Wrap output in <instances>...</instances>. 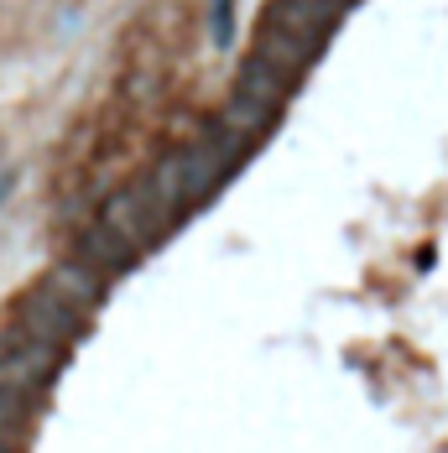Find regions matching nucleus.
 I'll return each mask as SVG.
<instances>
[{
	"instance_id": "6e6552de",
	"label": "nucleus",
	"mask_w": 448,
	"mask_h": 453,
	"mask_svg": "<svg viewBox=\"0 0 448 453\" xmlns=\"http://www.w3.org/2000/svg\"><path fill=\"white\" fill-rule=\"evenodd\" d=\"M235 94H245V99H256V104L282 110V104H287V94H292V84H287L276 68H266L261 58H245V68L235 73Z\"/></svg>"
},
{
	"instance_id": "0eeeda50",
	"label": "nucleus",
	"mask_w": 448,
	"mask_h": 453,
	"mask_svg": "<svg viewBox=\"0 0 448 453\" xmlns=\"http://www.w3.org/2000/svg\"><path fill=\"white\" fill-rule=\"evenodd\" d=\"M42 287L52 292V297H63L68 308H79L84 318H89V308L104 297V281H99L84 261H63V266H52V272L42 276Z\"/></svg>"
},
{
	"instance_id": "39448f33",
	"label": "nucleus",
	"mask_w": 448,
	"mask_h": 453,
	"mask_svg": "<svg viewBox=\"0 0 448 453\" xmlns=\"http://www.w3.org/2000/svg\"><path fill=\"white\" fill-rule=\"evenodd\" d=\"M73 261H84L99 281H110V276H126L135 266V250L115 234L110 225H84L79 229V240H73Z\"/></svg>"
},
{
	"instance_id": "9d476101",
	"label": "nucleus",
	"mask_w": 448,
	"mask_h": 453,
	"mask_svg": "<svg viewBox=\"0 0 448 453\" xmlns=\"http://www.w3.org/2000/svg\"><path fill=\"white\" fill-rule=\"evenodd\" d=\"M32 422V396H21V391H5L0 386V427H27Z\"/></svg>"
},
{
	"instance_id": "f03ea898",
	"label": "nucleus",
	"mask_w": 448,
	"mask_h": 453,
	"mask_svg": "<svg viewBox=\"0 0 448 453\" xmlns=\"http://www.w3.org/2000/svg\"><path fill=\"white\" fill-rule=\"evenodd\" d=\"M63 365V349H52L42 339H32L27 328H0V386L21 391V396H42Z\"/></svg>"
},
{
	"instance_id": "20e7f679",
	"label": "nucleus",
	"mask_w": 448,
	"mask_h": 453,
	"mask_svg": "<svg viewBox=\"0 0 448 453\" xmlns=\"http://www.w3.org/2000/svg\"><path fill=\"white\" fill-rule=\"evenodd\" d=\"M339 16H344V5H334V0H266V11H261L266 27H282V32H292L313 47L334 37Z\"/></svg>"
},
{
	"instance_id": "1a4fd4ad",
	"label": "nucleus",
	"mask_w": 448,
	"mask_h": 453,
	"mask_svg": "<svg viewBox=\"0 0 448 453\" xmlns=\"http://www.w3.org/2000/svg\"><path fill=\"white\" fill-rule=\"evenodd\" d=\"M276 115L282 110H271V104H256V99H245V94H229L220 110V126H229L240 141H261L276 126Z\"/></svg>"
},
{
	"instance_id": "7ed1b4c3",
	"label": "nucleus",
	"mask_w": 448,
	"mask_h": 453,
	"mask_svg": "<svg viewBox=\"0 0 448 453\" xmlns=\"http://www.w3.org/2000/svg\"><path fill=\"white\" fill-rule=\"evenodd\" d=\"M11 323L16 328H27L32 339H42L52 349H68V344H79L84 339V313L79 308H68L63 297H52L47 287H32V292H21L16 303H11Z\"/></svg>"
},
{
	"instance_id": "f8f14e48",
	"label": "nucleus",
	"mask_w": 448,
	"mask_h": 453,
	"mask_svg": "<svg viewBox=\"0 0 448 453\" xmlns=\"http://www.w3.org/2000/svg\"><path fill=\"white\" fill-rule=\"evenodd\" d=\"M334 5H344V11H350V5H355V0H334Z\"/></svg>"
},
{
	"instance_id": "423d86ee",
	"label": "nucleus",
	"mask_w": 448,
	"mask_h": 453,
	"mask_svg": "<svg viewBox=\"0 0 448 453\" xmlns=\"http://www.w3.org/2000/svg\"><path fill=\"white\" fill-rule=\"evenodd\" d=\"M318 52H323V47H313V42H303V37H292V32H282V27H266V21H261V27H256V52H251V58H261L266 68H276V73L292 84Z\"/></svg>"
},
{
	"instance_id": "f257e3e1",
	"label": "nucleus",
	"mask_w": 448,
	"mask_h": 453,
	"mask_svg": "<svg viewBox=\"0 0 448 453\" xmlns=\"http://www.w3.org/2000/svg\"><path fill=\"white\" fill-rule=\"evenodd\" d=\"M173 219H178V214H173V209L146 188V178L126 182L120 193H110V203H104V214H99V225L115 229L135 256H141V250H151V245L173 229Z\"/></svg>"
},
{
	"instance_id": "9b49d317",
	"label": "nucleus",
	"mask_w": 448,
	"mask_h": 453,
	"mask_svg": "<svg viewBox=\"0 0 448 453\" xmlns=\"http://www.w3.org/2000/svg\"><path fill=\"white\" fill-rule=\"evenodd\" d=\"M0 453H16V433L11 427H0Z\"/></svg>"
}]
</instances>
